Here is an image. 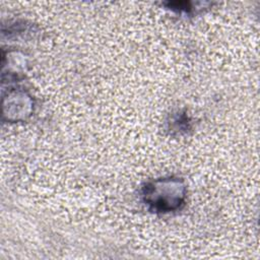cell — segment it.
Instances as JSON below:
<instances>
[{"label": "cell", "mask_w": 260, "mask_h": 260, "mask_svg": "<svg viewBox=\"0 0 260 260\" xmlns=\"http://www.w3.org/2000/svg\"><path fill=\"white\" fill-rule=\"evenodd\" d=\"M187 190L180 178H160L148 182L142 189V197L154 212H171L184 205Z\"/></svg>", "instance_id": "1"}, {"label": "cell", "mask_w": 260, "mask_h": 260, "mask_svg": "<svg viewBox=\"0 0 260 260\" xmlns=\"http://www.w3.org/2000/svg\"><path fill=\"white\" fill-rule=\"evenodd\" d=\"M7 98V104H3V108L7 107V111L3 112V116L7 115V120H25L30 115L32 101L24 91L9 92Z\"/></svg>", "instance_id": "2"}]
</instances>
